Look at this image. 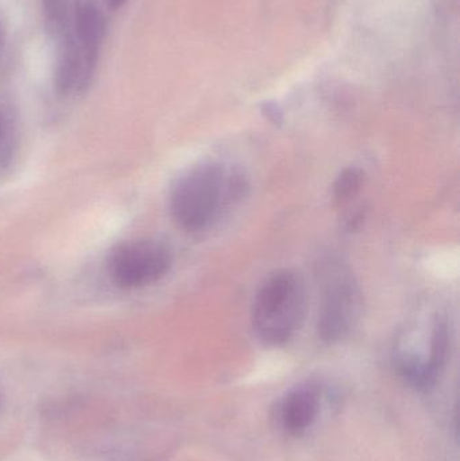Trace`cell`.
Wrapping results in <instances>:
<instances>
[{"label":"cell","mask_w":460,"mask_h":461,"mask_svg":"<svg viewBox=\"0 0 460 461\" xmlns=\"http://www.w3.org/2000/svg\"><path fill=\"white\" fill-rule=\"evenodd\" d=\"M3 42H5V30H3L2 23H0V48H2Z\"/></svg>","instance_id":"cell-12"},{"label":"cell","mask_w":460,"mask_h":461,"mask_svg":"<svg viewBox=\"0 0 460 461\" xmlns=\"http://www.w3.org/2000/svg\"><path fill=\"white\" fill-rule=\"evenodd\" d=\"M319 276L321 285L319 338L329 344L338 343L350 335L361 319L364 309L361 287L350 268L338 260H329Z\"/></svg>","instance_id":"cell-4"},{"label":"cell","mask_w":460,"mask_h":461,"mask_svg":"<svg viewBox=\"0 0 460 461\" xmlns=\"http://www.w3.org/2000/svg\"><path fill=\"white\" fill-rule=\"evenodd\" d=\"M365 175L358 167H347L340 173L335 181L334 199L338 204L343 205L350 202L361 192Z\"/></svg>","instance_id":"cell-9"},{"label":"cell","mask_w":460,"mask_h":461,"mask_svg":"<svg viewBox=\"0 0 460 461\" xmlns=\"http://www.w3.org/2000/svg\"><path fill=\"white\" fill-rule=\"evenodd\" d=\"M88 76L84 69L80 50L73 35H68L59 43L54 69V86L59 95L80 92L89 84Z\"/></svg>","instance_id":"cell-7"},{"label":"cell","mask_w":460,"mask_h":461,"mask_svg":"<svg viewBox=\"0 0 460 461\" xmlns=\"http://www.w3.org/2000/svg\"><path fill=\"white\" fill-rule=\"evenodd\" d=\"M307 290L293 270L272 274L257 292L251 321L259 340L267 346L288 343L304 321Z\"/></svg>","instance_id":"cell-2"},{"label":"cell","mask_w":460,"mask_h":461,"mask_svg":"<svg viewBox=\"0 0 460 461\" xmlns=\"http://www.w3.org/2000/svg\"><path fill=\"white\" fill-rule=\"evenodd\" d=\"M172 262V251L161 241H126L111 251L108 274L118 286L138 289L159 281Z\"/></svg>","instance_id":"cell-5"},{"label":"cell","mask_w":460,"mask_h":461,"mask_svg":"<svg viewBox=\"0 0 460 461\" xmlns=\"http://www.w3.org/2000/svg\"><path fill=\"white\" fill-rule=\"evenodd\" d=\"M243 183L219 162L204 161L186 170L173 186L170 212L181 229H205L227 200L239 196Z\"/></svg>","instance_id":"cell-1"},{"label":"cell","mask_w":460,"mask_h":461,"mask_svg":"<svg viewBox=\"0 0 460 461\" xmlns=\"http://www.w3.org/2000/svg\"><path fill=\"white\" fill-rule=\"evenodd\" d=\"M75 41L80 50L84 69L91 80L96 68L100 46L107 32L104 14L100 10L96 0H75L73 10Z\"/></svg>","instance_id":"cell-6"},{"label":"cell","mask_w":460,"mask_h":461,"mask_svg":"<svg viewBox=\"0 0 460 461\" xmlns=\"http://www.w3.org/2000/svg\"><path fill=\"white\" fill-rule=\"evenodd\" d=\"M442 309L421 311L410 321L396 348L400 373L419 387H428L445 367L450 346V324Z\"/></svg>","instance_id":"cell-3"},{"label":"cell","mask_w":460,"mask_h":461,"mask_svg":"<svg viewBox=\"0 0 460 461\" xmlns=\"http://www.w3.org/2000/svg\"><path fill=\"white\" fill-rule=\"evenodd\" d=\"M69 0H41L43 18L53 32H59L64 27Z\"/></svg>","instance_id":"cell-10"},{"label":"cell","mask_w":460,"mask_h":461,"mask_svg":"<svg viewBox=\"0 0 460 461\" xmlns=\"http://www.w3.org/2000/svg\"><path fill=\"white\" fill-rule=\"evenodd\" d=\"M2 134H3V126H2V121H0V140H2Z\"/></svg>","instance_id":"cell-13"},{"label":"cell","mask_w":460,"mask_h":461,"mask_svg":"<svg viewBox=\"0 0 460 461\" xmlns=\"http://www.w3.org/2000/svg\"><path fill=\"white\" fill-rule=\"evenodd\" d=\"M104 2L107 3V5L111 10H118V8H121L127 0H104Z\"/></svg>","instance_id":"cell-11"},{"label":"cell","mask_w":460,"mask_h":461,"mask_svg":"<svg viewBox=\"0 0 460 461\" xmlns=\"http://www.w3.org/2000/svg\"><path fill=\"white\" fill-rule=\"evenodd\" d=\"M319 413V392L312 384H304L289 393L284 401V427L291 433H302L311 427Z\"/></svg>","instance_id":"cell-8"}]
</instances>
